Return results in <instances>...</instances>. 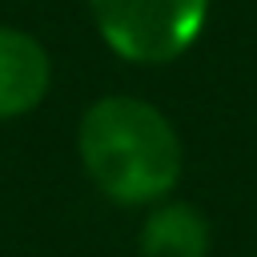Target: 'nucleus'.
I'll use <instances>...</instances> for the list:
<instances>
[{
  "instance_id": "2",
  "label": "nucleus",
  "mask_w": 257,
  "mask_h": 257,
  "mask_svg": "<svg viewBox=\"0 0 257 257\" xmlns=\"http://www.w3.org/2000/svg\"><path fill=\"white\" fill-rule=\"evenodd\" d=\"M213 0H88L104 48L137 68L181 60L205 32Z\"/></svg>"
},
{
  "instance_id": "1",
  "label": "nucleus",
  "mask_w": 257,
  "mask_h": 257,
  "mask_svg": "<svg viewBox=\"0 0 257 257\" xmlns=\"http://www.w3.org/2000/svg\"><path fill=\"white\" fill-rule=\"evenodd\" d=\"M76 157L92 189L120 209H149L177 193L185 141L173 116L133 92H104L76 120Z\"/></svg>"
},
{
  "instance_id": "3",
  "label": "nucleus",
  "mask_w": 257,
  "mask_h": 257,
  "mask_svg": "<svg viewBox=\"0 0 257 257\" xmlns=\"http://www.w3.org/2000/svg\"><path fill=\"white\" fill-rule=\"evenodd\" d=\"M52 88V56L40 36L0 24V120H20L44 104Z\"/></svg>"
},
{
  "instance_id": "4",
  "label": "nucleus",
  "mask_w": 257,
  "mask_h": 257,
  "mask_svg": "<svg viewBox=\"0 0 257 257\" xmlns=\"http://www.w3.org/2000/svg\"><path fill=\"white\" fill-rule=\"evenodd\" d=\"M213 249V225L193 201L165 197L145 209V221L137 229V253L141 257H209Z\"/></svg>"
}]
</instances>
